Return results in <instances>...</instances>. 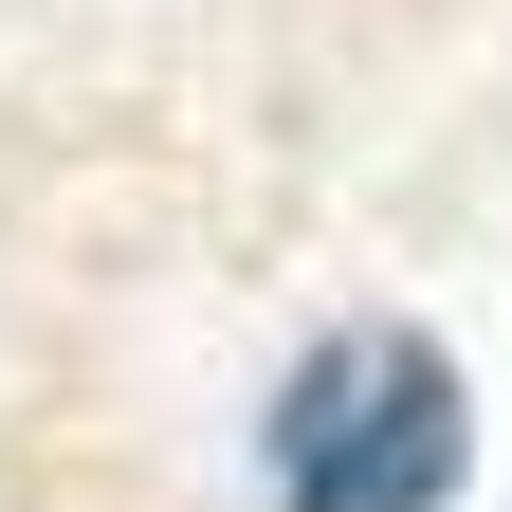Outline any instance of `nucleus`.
Listing matches in <instances>:
<instances>
[{
  "instance_id": "obj_1",
  "label": "nucleus",
  "mask_w": 512,
  "mask_h": 512,
  "mask_svg": "<svg viewBox=\"0 0 512 512\" xmlns=\"http://www.w3.org/2000/svg\"><path fill=\"white\" fill-rule=\"evenodd\" d=\"M275 512H439L476 476V403L421 330H330L275 384V439H256Z\"/></svg>"
}]
</instances>
